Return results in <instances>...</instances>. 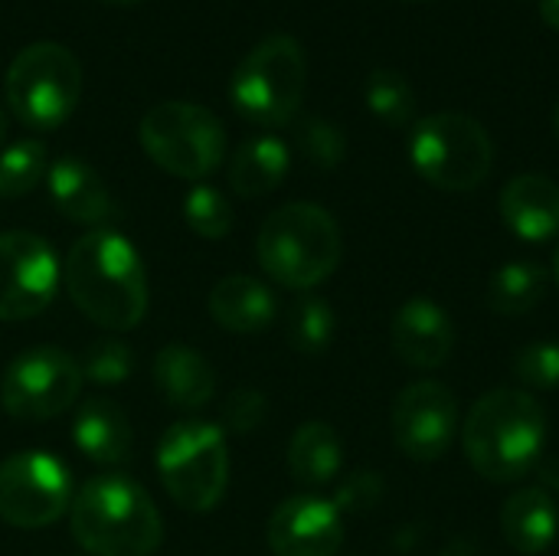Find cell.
Returning <instances> with one entry per match:
<instances>
[{
	"label": "cell",
	"instance_id": "obj_33",
	"mask_svg": "<svg viewBox=\"0 0 559 556\" xmlns=\"http://www.w3.org/2000/svg\"><path fill=\"white\" fill-rule=\"evenodd\" d=\"M380 492H383V485L377 482L373 472H357V475L337 492L334 505H337V511H360V508L373 505V501L380 498Z\"/></svg>",
	"mask_w": 559,
	"mask_h": 556
},
{
	"label": "cell",
	"instance_id": "obj_4",
	"mask_svg": "<svg viewBox=\"0 0 559 556\" xmlns=\"http://www.w3.org/2000/svg\"><path fill=\"white\" fill-rule=\"evenodd\" d=\"M255 256L265 275L278 285L292 292H311L341 265V226L318 203H285L265 216Z\"/></svg>",
	"mask_w": 559,
	"mask_h": 556
},
{
	"label": "cell",
	"instance_id": "obj_17",
	"mask_svg": "<svg viewBox=\"0 0 559 556\" xmlns=\"http://www.w3.org/2000/svg\"><path fill=\"white\" fill-rule=\"evenodd\" d=\"M501 220L524 242L559 236V184L547 174H518L501 190Z\"/></svg>",
	"mask_w": 559,
	"mask_h": 556
},
{
	"label": "cell",
	"instance_id": "obj_26",
	"mask_svg": "<svg viewBox=\"0 0 559 556\" xmlns=\"http://www.w3.org/2000/svg\"><path fill=\"white\" fill-rule=\"evenodd\" d=\"M367 108L393 125V128H403L416 118V95H413V85L406 75H400L396 69H373L370 79H367Z\"/></svg>",
	"mask_w": 559,
	"mask_h": 556
},
{
	"label": "cell",
	"instance_id": "obj_11",
	"mask_svg": "<svg viewBox=\"0 0 559 556\" xmlns=\"http://www.w3.org/2000/svg\"><path fill=\"white\" fill-rule=\"evenodd\" d=\"M69 469L46 452H20L0 462V521L20 531H39L59 521L72 505Z\"/></svg>",
	"mask_w": 559,
	"mask_h": 556
},
{
	"label": "cell",
	"instance_id": "obj_9",
	"mask_svg": "<svg viewBox=\"0 0 559 556\" xmlns=\"http://www.w3.org/2000/svg\"><path fill=\"white\" fill-rule=\"evenodd\" d=\"M141 147L167 174L203 180L226 157L223 121L193 102H160L141 118Z\"/></svg>",
	"mask_w": 559,
	"mask_h": 556
},
{
	"label": "cell",
	"instance_id": "obj_19",
	"mask_svg": "<svg viewBox=\"0 0 559 556\" xmlns=\"http://www.w3.org/2000/svg\"><path fill=\"white\" fill-rule=\"evenodd\" d=\"M206 308H210V318L233 334H259L278 315L272 288L249 275L219 279L210 292Z\"/></svg>",
	"mask_w": 559,
	"mask_h": 556
},
{
	"label": "cell",
	"instance_id": "obj_24",
	"mask_svg": "<svg viewBox=\"0 0 559 556\" xmlns=\"http://www.w3.org/2000/svg\"><path fill=\"white\" fill-rule=\"evenodd\" d=\"M544 292H547V269L531 259H518V262H504L491 275L485 305L501 318H521L544 301Z\"/></svg>",
	"mask_w": 559,
	"mask_h": 556
},
{
	"label": "cell",
	"instance_id": "obj_6",
	"mask_svg": "<svg viewBox=\"0 0 559 556\" xmlns=\"http://www.w3.org/2000/svg\"><path fill=\"white\" fill-rule=\"evenodd\" d=\"M308 85V59L295 36H269L262 39L233 72L229 98L236 111L262 128L288 125L305 98Z\"/></svg>",
	"mask_w": 559,
	"mask_h": 556
},
{
	"label": "cell",
	"instance_id": "obj_23",
	"mask_svg": "<svg viewBox=\"0 0 559 556\" xmlns=\"http://www.w3.org/2000/svg\"><path fill=\"white\" fill-rule=\"evenodd\" d=\"M288 164H292V157H288L285 141H278L272 134L252 138L229 161V187L239 197H265L285 180Z\"/></svg>",
	"mask_w": 559,
	"mask_h": 556
},
{
	"label": "cell",
	"instance_id": "obj_10",
	"mask_svg": "<svg viewBox=\"0 0 559 556\" xmlns=\"http://www.w3.org/2000/svg\"><path fill=\"white\" fill-rule=\"evenodd\" d=\"M82 370L59 347L23 351L0 377V406L10 419L46 423L79 403Z\"/></svg>",
	"mask_w": 559,
	"mask_h": 556
},
{
	"label": "cell",
	"instance_id": "obj_21",
	"mask_svg": "<svg viewBox=\"0 0 559 556\" xmlns=\"http://www.w3.org/2000/svg\"><path fill=\"white\" fill-rule=\"evenodd\" d=\"M154 383L170 406L200 410L213 400L216 377L203 354L187 344H167L154 357Z\"/></svg>",
	"mask_w": 559,
	"mask_h": 556
},
{
	"label": "cell",
	"instance_id": "obj_30",
	"mask_svg": "<svg viewBox=\"0 0 559 556\" xmlns=\"http://www.w3.org/2000/svg\"><path fill=\"white\" fill-rule=\"evenodd\" d=\"M298 147H301V154L314 167L334 170L344 161V154H347V138L328 118H305L301 128H298Z\"/></svg>",
	"mask_w": 559,
	"mask_h": 556
},
{
	"label": "cell",
	"instance_id": "obj_20",
	"mask_svg": "<svg viewBox=\"0 0 559 556\" xmlns=\"http://www.w3.org/2000/svg\"><path fill=\"white\" fill-rule=\"evenodd\" d=\"M504 541L521 556H540L559 534V508L547 488H521L501 508Z\"/></svg>",
	"mask_w": 559,
	"mask_h": 556
},
{
	"label": "cell",
	"instance_id": "obj_25",
	"mask_svg": "<svg viewBox=\"0 0 559 556\" xmlns=\"http://www.w3.org/2000/svg\"><path fill=\"white\" fill-rule=\"evenodd\" d=\"M334 311L324 298L318 295H301L292 311H288V321H285V334H288V344L298 351V354H321L331 347L334 341Z\"/></svg>",
	"mask_w": 559,
	"mask_h": 556
},
{
	"label": "cell",
	"instance_id": "obj_28",
	"mask_svg": "<svg viewBox=\"0 0 559 556\" xmlns=\"http://www.w3.org/2000/svg\"><path fill=\"white\" fill-rule=\"evenodd\" d=\"M183 220H187V226L197 236L223 239L233 229V206H229V200L216 187L193 184L190 193L183 197Z\"/></svg>",
	"mask_w": 559,
	"mask_h": 556
},
{
	"label": "cell",
	"instance_id": "obj_12",
	"mask_svg": "<svg viewBox=\"0 0 559 556\" xmlns=\"http://www.w3.org/2000/svg\"><path fill=\"white\" fill-rule=\"evenodd\" d=\"M59 285L52 246L26 229L0 233V321H26L49 308Z\"/></svg>",
	"mask_w": 559,
	"mask_h": 556
},
{
	"label": "cell",
	"instance_id": "obj_36",
	"mask_svg": "<svg viewBox=\"0 0 559 556\" xmlns=\"http://www.w3.org/2000/svg\"><path fill=\"white\" fill-rule=\"evenodd\" d=\"M3 138H7V121H3V111H0V144H3Z\"/></svg>",
	"mask_w": 559,
	"mask_h": 556
},
{
	"label": "cell",
	"instance_id": "obj_34",
	"mask_svg": "<svg viewBox=\"0 0 559 556\" xmlns=\"http://www.w3.org/2000/svg\"><path fill=\"white\" fill-rule=\"evenodd\" d=\"M540 16L547 26L559 29V0H540Z\"/></svg>",
	"mask_w": 559,
	"mask_h": 556
},
{
	"label": "cell",
	"instance_id": "obj_14",
	"mask_svg": "<svg viewBox=\"0 0 559 556\" xmlns=\"http://www.w3.org/2000/svg\"><path fill=\"white\" fill-rule=\"evenodd\" d=\"M341 544L344 521L328 498L295 495L269 518V547L275 556H337Z\"/></svg>",
	"mask_w": 559,
	"mask_h": 556
},
{
	"label": "cell",
	"instance_id": "obj_16",
	"mask_svg": "<svg viewBox=\"0 0 559 556\" xmlns=\"http://www.w3.org/2000/svg\"><path fill=\"white\" fill-rule=\"evenodd\" d=\"M46 184H49V200L66 220L95 229H108V223L115 220L111 193L92 164L79 157H59L46 170Z\"/></svg>",
	"mask_w": 559,
	"mask_h": 556
},
{
	"label": "cell",
	"instance_id": "obj_13",
	"mask_svg": "<svg viewBox=\"0 0 559 556\" xmlns=\"http://www.w3.org/2000/svg\"><path fill=\"white\" fill-rule=\"evenodd\" d=\"M459 400L439 380H416L393 403L396 449L413 462H439L459 439Z\"/></svg>",
	"mask_w": 559,
	"mask_h": 556
},
{
	"label": "cell",
	"instance_id": "obj_1",
	"mask_svg": "<svg viewBox=\"0 0 559 556\" xmlns=\"http://www.w3.org/2000/svg\"><path fill=\"white\" fill-rule=\"evenodd\" d=\"M72 305L105 331H131L147 315V275L138 249L115 229L85 233L66 256Z\"/></svg>",
	"mask_w": 559,
	"mask_h": 556
},
{
	"label": "cell",
	"instance_id": "obj_29",
	"mask_svg": "<svg viewBox=\"0 0 559 556\" xmlns=\"http://www.w3.org/2000/svg\"><path fill=\"white\" fill-rule=\"evenodd\" d=\"M79 370H82V380H92L98 387H115V383H124L134 374V354H131V347L124 341L102 338V341L88 344Z\"/></svg>",
	"mask_w": 559,
	"mask_h": 556
},
{
	"label": "cell",
	"instance_id": "obj_38",
	"mask_svg": "<svg viewBox=\"0 0 559 556\" xmlns=\"http://www.w3.org/2000/svg\"><path fill=\"white\" fill-rule=\"evenodd\" d=\"M105 3H134V0H105Z\"/></svg>",
	"mask_w": 559,
	"mask_h": 556
},
{
	"label": "cell",
	"instance_id": "obj_27",
	"mask_svg": "<svg viewBox=\"0 0 559 556\" xmlns=\"http://www.w3.org/2000/svg\"><path fill=\"white\" fill-rule=\"evenodd\" d=\"M46 161L43 141H16L0 151V197L16 200L29 193L46 177Z\"/></svg>",
	"mask_w": 559,
	"mask_h": 556
},
{
	"label": "cell",
	"instance_id": "obj_35",
	"mask_svg": "<svg viewBox=\"0 0 559 556\" xmlns=\"http://www.w3.org/2000/svg\"><path fill=\"white\" fill-rule=\"evenodd\" d=\"M554 279H557V285H559V246H557V252H554Z\"/></svg>",
	"mask_w": 559,
	"mask_h": 556
},
{
	"label": "cell",
	"instance_id": "obj_3",
	"mask_svg": "<svg viewBox=\"0 0 559 556\" xmlns=\"http://www.w3.org/2000/svg\"><path fill=\"white\" fill-rule=\"evenodd\" d=\"M69 524L79 547L95 556H151L164 537L151 495L121 472L88 478L72 495Z\"/></svg>",
	"mask_w": 559,
	"mask_h": 556
},
{
	"label": "cell",
	"instance_id": "obj_18",
	"mask_svg": "<svg viewBox=\"0 0 559 556\" xmlns=\"http://www.w3.org/2000/svg\"><path fill=\"white\" fill-rule=\"evenodd\" d=\"M72 442L85 459L98 465H124L134 452V433L128 416L105 397L79 403V413L72 419Z\"/></svg>",
	"mask_w": 559,
	"mask_h": 556
},
{
	"label": "cell",
	"instance_id": "obj_2",
	"mask_svg": "<svg viewBox=\"0 0 559 556\" xmlns=\"http://www.w3.org/2000/svg\"><path fill=\"white\" fill-rule=\"evenodd\" d=\"M544 439L547 416L527 390H491L462 423V446L472 469L495 485L527 478L544 456Z\"/></svg>",
	"mask_w": 559,
	"mask_h": 556
},
{
	"label": "cell",
	"instance_id": "obj_37",
	"mask_svg": "<svg viewBox=\"0 0 559 556\" xmlns=\"http://www.w3.org/2000/svg\"><path fill=\"white\" fill-rule=\"evenodd\" d=\"M554 131H557V141H559V102H557V111H554Z\"/></svg>",
	"mask_w": 559,
	"mask_h": 556
},
{
	"label": "cell",
	"instance_id": "obj_15",
	"mask_svg": "<svg viewBox=\"0 0 559 556\" xmlns=\"http://www.w3.org/2000/svg\"><path fill=\"white\" fill-rule=\"evenodd\" d=\"M393 351L413 370H439L455 351V324L432 298H409L390 324Z\"/></svg>",
	"mask_w": 559,
	"mask_h": 556
},
{
	"label": "cell",
	"instance_id": "obj_8",
	"mask_svg": "<svg viewBox=\"0 0 559 556\" xmlns=\"http://www.w3.org/2000/svg\"><path fill=\"white\" fill-rule=\"evenodd\" d=\"M3 88L10 111L23 125L49 131L75 111L82 95V66L62 43L43 39L16 52Z\"/></svg>",
	"mask_w": 559,
	"mask_h": 556
},
{
	"label": "cell",
	"instance_id": "obj_31",
	"mask_svg": "<svg viewBox=\"0 0 559 556\" xmlns=\"http://www.w3.org/2000/svg\"><path fill=\"white\" fill-rule=\"evenodd\" d=\"M514 377L531 390L559 387V341H534L514 354Z\"/></svg>",
	"mask_w": 559,
	"mask_h": 556
},
{
	"label": "cell",
	"instance_id": "obj_7",
	"mask_svg": "<svg viewBox=\"0 0 559 556\" xmlns=\"http://www.w3.org/2000/svg\"><path fill=\"white\" fill-rule=\"evenodd\" d=\"M157 475L183 511H213L229 485V449L206 419L174 423L157 446Z\"/></svg>",
	"mask_w": 559,
	"mask_h": 556
},
{
	"label": "cell",
	"instance_id": "obj_22",
	"mask_svg": "<svg viewBox=\"0 0 559 556\" xmlns=\"http://www.w3.org/2000/svg\"><path fill=\"white\" fill-rule=\"evenodd\" d=\"M344 465V446L334 426L311 419L295 429L288 442V472L305 488H321L337 478Z\"/></svg>",
	"mask_w": 559,
	"mask_h": 556
},
{
	"label": "cell",
	"instance_id": "obj_39",
	"mask_svg": "<svg viewBox=\"0 0 559 556\" xmlns=\"http://www.w3.org/2000/svg\"><path fill=\"white\" fill-rule=\"evenodd\" d=\"M413 3H423V0H413Z\"/></svg>",
	"mask_w": 559,
	"mask_h": 556
},
{
	"label": "cell",
	"instance_id": "obj_32",
	"mask_svg": "<svg viewBox=\"0 0 559 556\" xmlns=\"http://www.w3.org/2000/svg\"><path fill=\"white\" fill-rule=\"evenodd\" d=\"M265 413H269L265 393L246 387V390H236V393L226 400V406H223V423H226L233 433L246 436V433H252V429H259V426L265 423Z\"/></svg>",
	"mask_w": 559,
	"mask_h": 556
},
{
	"label": "cell",
	"instance_id": "obj_5",
	"mask_svg": "<svg viewBox=\"0 0 559 556\" xmlns=\"http://www.w3.org/2000/svg\"><path fill=\"white\" fill-rule=\"evenodd\" d=\"M409 161L426 184L445 193H468L488 180L495 144L478 118L465 111H436L416 121Z\"/></svg>",
	"mask_w": 559,
	"mask_h": 556
}]
</instances>
